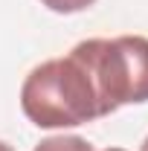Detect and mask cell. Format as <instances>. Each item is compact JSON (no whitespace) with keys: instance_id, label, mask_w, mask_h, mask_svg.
Instances as JSON below:
<instances>
[{"instance_id":"8992f818","label":"cell","mask_w":148,"mask_h":151,"mask_svg":"<svg viewBox=\"0 0 148 151\" xmlns=\"http://www.w3.org/2000/svg\"><path fill=\"white\" fill-rule=\"evenodd\" d=\"M139 151H148V137H145V142H142V145H139Z\"/></svg>"},{"instance_id":"5b68a950","label":"cell","mask_w":148,"mask_h":151,"mask_svg":"<svg viewBox=\"0 0 148 151\" xmlns=\"http://www.w3.org/2000/svg\"><path fill=\"white\" fill-rule=\"evenodd\" d=\"M0 151H15L12 145H6V142H0Z\"/></svg>"},{"instance_id":"277c9868","label":"cell","mask_w":148,"mask_h":151,"mask_svg":"<svg viewBox=\"0 0 148 151\" xmlns=\"http://www.w3.org/2000/svg\"><path fill=\"white\" fill-rule=\"evenodd\" d=\"M50 12H58V15H73V12H81V9H87L93 6L96 0H41Z\"/></svg>"},{"instance_id":"3957f363","label":"cell","mask_w":148,"mask_h":151,"mask_svg":"<svg viewBox=\"0 0 148 151\" xmlns=\"http://www.w3.org/2000/svg\"><path fill=\"white\" fill-rule=\"evenodd\" d=\"M35 151H93V145L87 139H81V137H47V139H41L35 145Z\"/></svg>"},{"instance_id":"7a4b0ae2","label":"cell","mask_w":148,"mask_h":151,"mask_svg":"<svg viewBox=\"0 0 148 151\" xmlns=\"http://www.w3.org/2000/svg\"><path fill=\"white\" fill-rule=\"evenodd\" d=\"M73 52L87 64L108 113L148 102V38H87L75 44Z\"/></svg>"},{"instance_id":"52a82bcc","label":"cell","mask_w":148,"mask_h":151,"mask_svg":"<svg viewBox=\"0 0 148 151\" xmlns=\"http://www.w3.org/2000/svg\"><path fill=\"white\" fill-rule=\"evenodd\" d=\"M105 151H125V148H105Z\"/></svg>"},{"instance_id":"6da1fadb","label":"cell","mask_w":148,"mask_h":151,"mask_svg":"<svg viewBox=\"0 0 148 151\" xmlns=\"http://www.w3.org/2000/svg\"><path fill=\"white\" fill-rule=\"evenodd\" d=\"M20 111L38 128H73L111 116L87 64L73 50L29 70L20 87Z\"/></svg>"}]
</instances>
